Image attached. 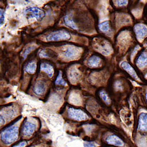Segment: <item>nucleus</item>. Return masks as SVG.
Returning a JSON list of instances; mask_svg holds the SVG:
<instances>
[{
	"instance_id": "4be33fe9",
	"label": "nucleus",
	"mask_w": 147,
	"mask_h": 147,
	"mask_svg": "<svg viewBox=\"0 0 147 147\" xmlns=\"http://www.w3.org/2000/svg\"><path fill=\"white\" fill-rule=\"evenodd\" d=\"M36 47L37 46L35 45L30 46L27 47V48L24 50L23 53L22 54V57H23V59H26L28 54H30L32 51H34L35 49L36 48Z\"/></svg>"
},
{
	"instance_id": "aec40b11",
	"label": "nucleus",
	"mask_w": 147,
	"mask_h": 147,
	"mask_svg": "<svg viewBox=\"0 0 147 147\" xmlns=\"http://www.w3.org/2000/svg\"><path fill=\"white\" fill-rule=\"evenodd\" d=\"M55 84L56 85H63V86L67 85V82H66L65 80H64V79L62 78L61 71L59 72V75L57 76V79L55 81Z\"/></svg>"
},
{
	"instance_id": "6ab92c4d",
	"label": "nucleus",
	"mask_w": 147,
	"mask_h": 147,
	"mask_svg": "<svg viewBox=\"0 0 147 147\" xmlns=\"http://www.w3.org/2000/svg\"><path fill=\"white\" fill-rule=\"evenodd\" d=\"M99 29L101 32L107 33L110 30V24L109 21H105L100 23L99 26Z\"/></svg>"
},
{
	"instance_id": "4468645a",
	"label": "nucleus",
	"mask_w": 147,
	"mask_h": 147,
	"mask_svg": "<svg viewBox=\"0 0 147 147\" xmlns=\"http://www.w3.org/2000/svg\"><path fill=\"white\" fill-rule=\"evenodd\" d=\"M122 67L127 73L133 77L134 79H137V74L134 68L129 63L127 62H123L122 63Z\"/></svg>"
},
{
	"instance_id": "6e6552de",
	"label": "nucleus",
	"mask_w": 147,
	"mask_h": 147,
	"mask_svg": "<svg viewBox=\"0 0 147 147\" xmlns=\"http://www.w3.org/2000/svg\"><path fill=\"white\" fill-rule=\"evenodd\" d=\"M134 32L136 36L140 39H143L147 35V28L142 25L136 26L134 28Z\"/></svg>"
},
{
	"instance_id": "b1692460",
	"label": "nucleus",
	"mask_w": 147,
	"mask_h": 147,
	"mask_svg": "<svg viewBox=\"0 0 147 147\" xmlns=\"http://www.w3.org/2000/svg\"><path fill=\"white\" fill-rule=\"evenodd\" d=\"M5 11L3 10V9H1L0 10V15H1V19H0V24L1 25H2L4 23V21H5Z\"/></svg>"
},
{
	"instance_id": "a878e982",
	"label": "nucleus",
	"mask_w": 147,
	"mask_h": 147,
	"mask_svg": "<svg viewBox=\"0 0 147 147\" xmlns=\"http://www.w3.org/2000/svg\"><path fill=\"white\" fill-rule=\"evenodd\" d=\"M117 3H118V5H119V7L120 6H123L124 5L127 4V2H126V1H117Z\"/></svg>"
},
{
	"instance_id": "412c9836",
	"label": "nucleus",
	"mask_w": 147,
	"mask_h": 147,
	"mask_svg": "<svg viewBox=\"0 0 147 147\" xmlns=\"http://www.w3.org/2000/svg\"><path fill=\"white\" fill-rule=\"evenodd\" d=\"M100 96L101 98V99L107 105H109L110 104L111 100H110V98L105 91H100Z\"/></svg>"
},
{
	"instance_id": "2eb2a0df",
	"label": "nucleus",
	"mask_w": 147,
	"mask_h": 147,
	"mask_svg": "<svg viewBox=\"0 0 147 147\" xmlns=\"http://www.w3.org/2000/svg\"><path fill=\"white\" fill-rule=\"evenodd\" d=\"M137 64L140 68H143L147 65V54L143 53L138 57Z\"/></svg>"
},
{
	"instance_id": "0eeeda50",
	"label": "nucleus",
	"mask_w": 147,
	"mask_h": 147,
	"mask_svg": "<svg viewBox=\"0 0 147 147\" xmlns=\"http://www.w3.org/2000/svg\"><path fill=\"white\" fill-rule=\"evenodd\" d=\"M80 72L76 67H72L68 72V78L72 83H76L80 78Z\"/></svg>"
},
{
	"instance_id": "f8f14e48",
	"label": "nucleus",
	"mask_w": 147,
	"mask_h": 147,
	"mask_svg": "<svg viewBox=\"0 0 147 147\" xmlns=\"http://www.w3.org/2000/svg\"><path fill=\"white\" fill-rule=\"evenodd\" d=\"M40 70L47 74L50 78H52L54 74V67L50 64L42 63L40 65Z\"/></svg>"
},
{
	"instance_id": "1a4fd4ad",
	"label": "nucleus",
	"mask_w": 147,
	"mask_h": 147,
	"mask_svg": "<svg viewBox=\"0 0 147 147\" xmlns=\"http://www.w3.org/2000/svg\"><path fill=\"white\" fill-rule=\"evenodd\" d=\"M106 141L109 144H111L119 147H123L124 146L123 141L120 138H119V137L115 135L109 136L107 137Z\"/></svg>"
},
{
	"instance_id": "dca6fc26",
	"label": "nucleus",
	"mask_w": 147,
	"mask_h": 147,
	"mask_svg": "<svg viewBox=\"0 0 147 147\" xmlns=\"http://www.w3.org/2000/svg\"><path fill=\"white\" fill-rule=\"evenodd\" d=\"M64 22L65 25L69 28H72L73 30L78 29V27H77V26L76 25L75 23L74 22L73 20H72L68 15H66L64 17Z\"/></svg>"
},
{
	"instance_id": "a211bd4d",
	"label": "nucleus",
	"mask_w": 147,
	"mask_h": 147,
	"mask_svg": "<svg viewBox=\"0 0 147 147\" xmlns=\"http://www.w3.org/2000/svg\"><path fill=\"white\" fill-rule=\"evenodd\" d=\"M69 101L74 105H79L80 102V98L77 93H72L71 94L69 98Z\"/></svg>"
},
{
	"instance_id": "5701e85b",
	"label": "nucleus",
	"mask_w": 147,
	"mask_h": 147,
	"mask_svg": "<svg viewBox=\"0 0 147 147\" xmlns=\"http://www.w3.org/2000/svg\"><path fill=\"white\" fill-rule=\"evenodd\" d=\"M139 147H147V140L145 138H142L138 142Z\"/></svg>"
},
{
	"instance_id": "423d86ee",
	"label": "nucleus",
	"mask_w": 147,
	"mask_h": 147,
	"mask_svg": "<svg viewBox=\"0 0 147 147\" xmlns=\"http://www.w3.org/2000/svg\"><path fill=\"white\" fill-rule=\"evenodd\" d=\"M36 125L35 124L30 122H26L22 127V134L25 136H30L34 133Z\"/></svg>"
},
{
	"instance_id": "bb28decb",
	"label": "nucleus",
	"mask_w": 147,
	"mask_h": 147,
	"mask_svg": "<svg viewBox=\"0 0 147 147\" xmlns=\"http://www.w3.org/2000/svg\"><path fill=\"white\" fill-rule=\"evenodd\" d=\"M84 146H85V147H96L95 145L92 143H84Z\"/></svg>"
},
{
	"instance_id": "c85d7f7f",
	"label": "nucleus",
	"mask_w": 147,
	"mask_h": 147,
	"mask_svg": "<svg viewBox=\"0 0 147 147\" xmlns=\"http://www.w3.org/2000/svg\"><path fill=\"white\" fill-rule=\"evenodd\" d=\"M146 100H147V94H146Z\"/></svg>"
},
{
	"instance_id": "7ed1b4c3",
	"label": "nucleus",
	"mask_w": 147,
	"mask_h": 147,
	"mask_svg": "<svg viewBox=\"0 0 147 147\" xmlns=\"http://www.w3.org/2000/svg\"><path fill=\"white\" fill-rule=\"evenodd\" d=\"M68 116L71 119L75 120L81 121L85 120L88 118V116L85 112L79 109H76L70 107L68 109Z\"/></svg>"
},
{
	"instance_id": "cd10ccee",
	"label": "nucleus",
	"mask_w": 147,
	"mask_h": 147,
	"mask_svg": "<svg viewBox=\"0 0 147 147\" xmlns=\"http://www.w3.org/2000/svg\"><path fill=\"white\" fill-rule=\"evenodd\" d=\"M26 145V143L25 142H23L20 143V144H19L18 145L16 146V147H23L24 146H25Z\"/></svg>"
},
{
	"instance_id": "20e7f679",
	"label": "nucleus",
	"mask_w": 147,
	"mask_h": 147,
	"mask_svg": "<svg viewBox=\"0 0 147 147\" xmlns=\"http://www.w3.org/2000/svg\"><path fill=\"white\" fill-rule=\"evenodd\" d=\"M82 54L81 49L74 46L67 47L64 52V56L70 60H74L79 59Z\"/></svg>"
},
{
	"instance_id": "f3484780",
	"label": "nucleus",
	"mask_w": 147,
	"mask_h": 147,
	"mask_svg": "<svg viewBox=\"0 0 147 147\" xmlns=\"http://www.w3.org/2000/svg\"><path fill=\"white\" fill-rule=\"evenodd\" d=\"M36 69V63L35 62H29L26 66L25 70L28 73L33 74L35 73Z\"/></svg>"
},
{
	"instance_id": "9b49d317",
	"label": "nucleus",
	"mask_w": 147,
	"mask_h": 147,
	"mask_svg": "<svg viewBox=\"0 0 147 147\" xmlns=\"http://www.w3.org/2000/svg\"><path fill=\"white\" fill-rule=\"evenodd\" d=\"M101 62L100 57L96 55H92L87 61V64L90 68H97L100 66Z\"/></svg>"
},
{
	"instance_id": "ddd939ff",
	"label": "nucleus",
	"mask_w": 147,
	"mask_h": 147,
	"mask_svg": "<svg viewBox=\"0 0 147 147\" xmlns=\"http://www.w3.org/2000/svg\"><path fill=\"white\" fill-rule=\"evenodd\" d=\"M138 127L140 130L143 131H147V114H141L139 120Z\"/></svg>"
},
{
	"instance_id": "39448f33",
	"label": "nucleus",
	"mask_w": 147,
	"mask_h": 147,
	"mask_svg": "<svg viewBox=\"0 0 147 147\" xmlns=\"http://www.w3.org/2000/svg\"><path fill=\"white\" fill-rule=\"evenodd\" d=\"M26 13L28 18H35L39 21L42 20L46 15L45 12L43 10L37 7L27 9L26 10Z\"/></svg>"
},
{
	"instance_id": "f257e3e1",
	"label": "nucleus",
	"mask_w": 147,
	"mask_h": 147,
	"mask_svg": "<svg viewBox=\"0 0 147 147\" xmlns=\"http://www.w3.org/2000/svg\"><path fill=\"white\" fill-rule=\"evenodd\" d=\"M19 129L17 126L10 127L3 130L1 134L2 141L6 144H10L17 140L18 137Z\"/></svg>"
},
{
	"instance_id": "9d476101",
	"label": "nucleus",
	"mask_w": 147,
	"mask_h": 147,
	"mask_svg": "<svg viewBox=\"0 0 147 147\" xmlns=\"http://www.w3.org/2000/svg\"><path fill=\"white\" fill-rule=\"evenodd\" d=\"M46 85L42 81H39L35 84L33 90L34 93L37 95H42L45 91Z\"/></svg>"
},
{
	"instance_id": "393cba45",
	"label": "nucleus",
	"mask_w": 147,
	"mask_h": 147,
	"mask_svg": "<svg viewBox=\"0 0 147 147\" xmlns=\"http://www.w3.org/2000/svg\"><path fill=\"white\" fill-rule=\"evenodd\" d=\"M39 57L41 58H48L49 55L47 54L45 50H42L39 53Z\"/></svg>"
},
{
	"instance_id": "f03ea898",
	"label": "nucleus",
	"mask_w": 147,
	"mask_h": 147,
	"mask_svg": "<svg viewBox=\"0 0 147 147\" xmlns=\"http://www.w3.org/2000/svg\"><path fill=\"white\" fill-rule=\"evenodd\" d=\"M71 38L70 34L66 30H61L52 32L46 36L48 41H59L69 40Z\"/></svg>"
}]
</instances>
